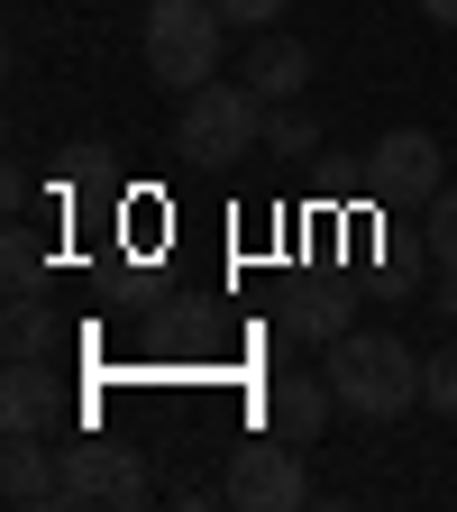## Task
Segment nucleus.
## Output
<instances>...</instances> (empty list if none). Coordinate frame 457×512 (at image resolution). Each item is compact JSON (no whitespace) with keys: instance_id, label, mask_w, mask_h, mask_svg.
Instances as JSON below:
<instances>
[{"instance_id":"0eeeda50","label":"nucleus","mask_w":457,"mask_h":512,"mask_svg":"<svg viewBox=\"0 0 457 512\" xmlns=\"http://www.w3.org/2000/svg\"><path fill=\"white\" fill-rule=\"evenodd\" d=\"M256 412H266V430L275 439H293V448H311L320 430H330V412H339V394H330V375H275L266 394H256Z\"/></svg>"},{"instance_id":"7ed1b4c3","label":"nucleus","mask_w":457,"mask_h":512,"mask_svg":"<svg viewBox=\"0 0 457 512\" xmlns=\"http://www.w3.org/2000/svg\"><path fill=\"white\" fill-rule=\"evenodd\" d=\"M256 147H266V92H256V83H202V92H183L174 156H192V165H238Z\"/></svg>"},{"instance_id":"39448f33","label":"nucleus","mask_w":457,"mask_h":512,"mask_svg":"<svg viewBox=\"0 0 457 512\" xmlns=\"http://www.w3.org/2000/svg\"><path fill=\"white\" fill-rule=\"evenodd\" d=\"M238 512H293L311 503V476H302V448L275 439V430H256L247 448H229V485H220Z\"/></svg>"},{"instance_id":"20e7f679","label":"nucleus","mask_w":457,"mask_h":512,"mask_svg":"<svg viewBox=\"0 0 457 512\" xmlns=\"http://www.w3.org/2000/svg\"><path fill=\"white\" fill-rule=\"evenodd\" d=\"M156 485H147V458L128 439H101V430H83L74 448H64V503L74 512H128V503H147Z\"/></svg>"},{"instance_id":"9b49d317","label":"nucleus","mask_w":457,"mask_h":512,"mask_svg":"<svg viewBox=\"0 0 457 512\" xmlns=\"http://www.w3.org/2000/svg\"><path fill=\"white\" fill-rule=\"evenodd\" d=\"M348 330V302L339 293H320V284H302L293 302H284V339H311V348H330Z\"/></svg>"},{"instance_id":"f8f14e48","label":"nucleus","mask_w":457,"mask_h":512,"mask_svg":"<svg viewBox=\"0 0 457 512\" xmlns=\"http://www.w3.org/2000/svg\"><path fill=\"white\" fill-rule=\"evenodd\" d=\"M266 147H275V165H302V156L320 147V119L293 110V101H275V110H266Z\"/></svg>"},{"instance_id":"f257e3e1","label":"nucleus","mask_w":457,"mask_h":512,"mask_svg":"<svg viewBox=\"0 0 457 512\" xmlns=\"http://www.w3.org/2000/svg\"><path fill=\"white\" fill-rule=\"evenodd\" d=\"M320 375H330V394L357 421H394V412L421 403V357L394 330H339L330 348H320Z\"/></svg>"},{"instance_id":"1a4fd4ad","label":"nucleus","mask_w":457,"mask_h":512,"mask_svg":"<svg viewBox=\"0 0 457 512\" xmlns=\"http://www.w3.org/2000/svg\"><path fill=\"white\" fill-rule=\"evenodd\" d=\"M247 83L266 92V110H275V101H302V83H311V46L284 37V28H256V46H247Z\"/></svg>"},{"instance_id":"4468645a","label":"nucleus","mask_w":457,"mask_h":512,"mask_svg":"<svg viewBox=\"0 0 457 512\" xmlns=\"http://www.w3.org/2000/svg\"><path fill=\"white\" fill-rule=\"evenodd\" d=\"M46 339H55V320H46V302H10V357H46Z\"/></svg>"},{"instance_id":"f3484780","label":"nucleus","mask_w":457,"mask_h":512,"mask_svg":"<svg viewBox=\"0 0 457 512\" xmlns=\"http://www.w3.org/2000/svg\"><path fill=\"white\" fill-rule=\"evenodd\" d=\"M430 311H439V320H457V275H439V284H430Z\"/></svg>"},{"instance_id":"a211bd4d","label":"nucleus","mask_w":457,"mask_h":512,"mask_svg":"<svg viewBox=\"0 0 457 512\" xmlns=\"http://www.w3.org/2000/svg\"><path fill=\"white\" fill-rule=\"evenodd\" d=\"M421 10H430V19H439V28L457 37V0H421Z\"/></svg>"},{"instance_id":"ddd939ff","label":"nucleus","mask_w":457,"mask_h":512,"mask_svg":"<svg viewBox=\"0 0 457 512\" xmlns=\"http://www.w3.org/2000/svg\"><path fill=\"white\" fill-rule=\"evenodd\" d=\"M421 247H430L439 275H457V192H430L421 202Z\"/></svg>"},{"instance_id":"9d476101","label":"nucleus","mask_w":457,"mask_h":512,"mask_svg":"<svg viewBox=\"0 0 457 512\" xmlns=\"http://www.w3.org/2000/svg\"><path fill=\"white\" fill-rule=\"evenodd\" d=\"M55 412H64L55 375H46L37 357H10V375H0V430H46Z\"/></svg>"},{"instance_id":"423d86ee","label":"nucleus","mask_w":457,"mask_h":512,"mask_svg":"<svg viewBox=\"0 0 457 512\" xmlns=\"http://www.w3.org/2000/svg\"><path fill=\"white\" fill-rule=\"evenodd\" d=\"M366 192L375 202H430V192H448V147L430 128H384L366 147Z\"/></svg>"},{"instance_id":"2eb2a0df","label":"nucleus","mask_w":457,"mask_h":512,"mask_svg":"<svg viewBox=\"0 0 457 512\" xmlns=\"http://www.w3.org/2000/svg\"><path fill=\"white\" fill-rule=\"evenodd\" d=\"M421 403H430V412H457V348L421 357Z\"/></svg>"},{"instance_id":"f03ea898","label":"nucleus","mask_w":457,"mask_h":512,"mask_svg":"<svg viewBox=\"0 0 457 512\" xmlns=\"http://www.w3.org/2000/svg\"><path fill=\"white\" fill-rule=\"evenodd\" d=\"M220 46H229L220 0H147V19H138V55H147V74L174 83V92L220 83Z\"/></svg>"},{"instance_id":"dca6fc26","label":"nucleus","mask_w":457,"mask_h":512,"mask_svg":"<svg viewBox=\"0 0 457 512\" xmlns=\"http://www.w3.org/2000/svg\"><path fill=\"white\" fill-rule=\"evenodd\" d=\"M284 10H293V0H220V19H229V28H275Z\"/></svg>"},{"instance_id":"6e6552de","label":"nucleus","mask_w":457,"mask_h":512,"mask_svg":"<svg viewBox=\"0 0 457 512\" xmlns=\"http://www.w3.org/2000/svg\"><path fill=\"white\" fill-rule=\"evenodd\" d=\"M0 503H19V512L64 503V458H46L37 430H10V448H0Z\"/></svg>"}]
</instances>
